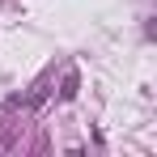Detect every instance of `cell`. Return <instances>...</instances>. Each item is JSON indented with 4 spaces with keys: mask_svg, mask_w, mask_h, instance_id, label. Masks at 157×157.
<instances>
[{
    "mask_svg": "<svg viewBox=\"0 0 157 157\" xmlns=\"http://www.w3.org/2000/svg\"><path fill=\"white\" fill-rule=\"evenodd\" d=\"M59 98H64V102H72V98H77V72H68V77H64V89H59Z\"/></svg>",
    "mask_w": 157,
    "mask_h": 157,
    "instance_id": "6da1fadb",
    "label": "cell"
}]
</instances>
